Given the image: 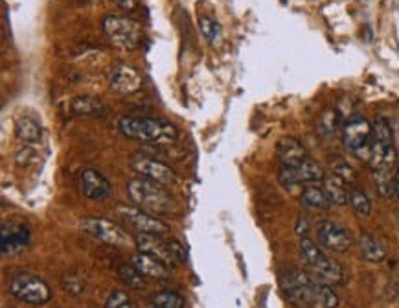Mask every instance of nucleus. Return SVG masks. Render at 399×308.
I'll return each mask as SVG.
<instances>
[{
  "instance_id": "nucleus-16",
  "label": "nucleus",
  "mask_w": 399,
  "mask_h": 308,
  "mask_svg": "<svg viewBox=\"0 0 399 308\" xmlns=\"http://www.w3.org/2000/svg\"><path fill=\"white\" fill-rule=\"evenodd\" d=\"M111 89L120 94H133L142 87V78L129 65H116L109 76Z\"/></svg>"
},
{
  "instance_id": "nucleus-10",
  "label": "nucleus",
  "mask_w": 399,
  "mask_h": 308,
  "mask_svg": "<svg viewBox=\"0 0 399 308\" xmlns=\"http://www.w3.org/2000/svg\"><path fill=\"white\" fill-rule=\"evenodd\" d=\"M80 225L85 232L92 235L94 238H98L100 242H103L107 246L125 247L131 242L129 235L120 225L112 224V222L105 218H85L81 220Z\"/></svg>"
},
{
  "instance_id": "nucleus-20",
  "label": "nucleus",
  "mask_w": 399,
  "mask_h": 308,
  "mask_svg": "<svg viewBox=\"0 0 399 308\" xmlns=\"http://www.w3.org/2000/svg\"><path fill=\"white\" fill-rule=\"evenodd\" d=\"M322 183H324L322 187H324L331 205H346V203H350V188H348L346 181H342L341 178L331 174L326 175L322 179Z\"/></svg>"
},
{
  "instance_id": "nucleus-18",
  "label": "nucleus",
  "mask_w": 399,
  "mask_h": 308,
  "mask_svg": "<svg viewBox=\"0 0 399 308\" xmlns=\"http://www.w3.org/2000/svg\"><path fill=\"white\" fill-rule=\"evenodd\" d=\"M276 153H278V159L280 163H282V166H297L300 165L304 159H307L306 146L298 139H293V137L280 139L278 144H276Z\"/></svg>"
},
{
  "instance_id": "nucleus-13",
  "label": "nucleus",
  "mask_w": 399,
  "mask_h": 308,
  "mask_svg": "<svg viewBox=\"0 0 399 308\" xmlns=\"http://www.w3.org/2000/svg\"><path fill=\"white\" fill-rule=\"evenodd\" d=\"M316 238H319L320 246L335 251V253H346L353 244L350 232L331 220H324L316 225Z\"/></svg>"
},
{
  "instance_id": "nucleus-19",
  "label": "nucleus",
  "mask_w": 399,
  "mask_h": 308,
  "mask_svg": "<svg viewBox=\"0 0 399 308\" xmlns=\"http://www.w3.org/2000/svg\"><path fill=\"white\" fill-rule=\"evenodd\" d=\"M70 109L74 115L80 116H103L107 113L105 103L96 96H90V94L75 96L70 103Z\"/></svg>"
},
{
  "instance_id": "nucleus-4",
  "label": "nucleus",
  "mask_w": 399,
  "mask_h": 308,
  "mask_svg": "<svg viewBox=\"0 0 399 308\" xmlns=\"http://www.w3.org/2000/svg\"><path fill=\"white\" fill-rule=\"evenodd\" d=\"M298 253L311 275H315L320 281L328 282V284H342L346 281V273L341 264L329 259L322 251V247L309 238H302L298 244Z\"/></svg>"
},
{
  "instance_id": "nucleus-5",
  "label": "nucleus",
  "mask_w": 399,
  "mask_h": 308,
  "mask_svg": "<svg viewBox=\"0 0 399 308\" xmlns=\"http://www.w3.org/2000/svg\"><path fill=\"white\" fill-rule=\"evenodd\" d=\"M102 30L112 45L124 50H133L142 43V28L137 21L122 15H109L102 21Z\"/></svg>"
},
{
  "instance_id": "nucleus-24",
  "label": "nucleus",
  "mask_w": 399,
  "mask_h": 308,
  "mask_svg": "<svg viewBox=\"0 0 399 308\" xmlns=\"http://www.w3.org/2000/svg\"><path fill=\"white\" fill-rule=\"evenodd\" d=\"M372 175H373V181H376L377 192L381 194L383 197L394 196L395 170H373Z\"/></svg>"
},
{
  "instance_id": "nucleus-32",
  "label": "nucleus",
  "mask_w": 399,
  "mask_h": 308,
  "mask_svg": "<svg viewBox=\"0 0 399 308\" xmlns=\"http://www.w3.org/2000/svg\"><path fill=\"white\" fill-rule=\"evenodd\" d=\"M105 308H133V304L124 290H115L107 297Z\"/></svg>"
},
{
  "instance_id": "nucleus-33",
  "label": "nucleus",
  "mask_w": 399,
  "mask_h": 308,
  "mask_svg": "<svg viewBox=\"0 0 399 308\" xmlns=\"http://www.w3.org/2000/svg\"><path fill=\"white\" fill-rule=\"evenodd\" d=\"M63 284H65V290L70 292V294H74V295H78L83 292V282L75 277V275H72V273L70 275H65V277H63Z\"/></svg>"
},
{
  "instance_id": "nucleus-12",
  "label": "nucleus",
  "mask_w": 399,
  "mask_h": 308,
  "mask_svg": "<svg viewBox=\"0 0 399 308\" xmlns=\"http://www.w3.org/2000/svg\"><path fill=\"white\" fill-rule=\"evenodd\" d=\"M122 218L127 222L133 229H137L142 235H155V237H162L169 231V225L164 224L162 220H159L156 216H153L147 210L140 209V207H118Z\"/></svg>"
},
{
  "instance_id": "nucleus-8",
  "label": "nucleus",
  "mask_w": 399,
  "mask_h": 308,
  "mask_svg": "<svg viewBox=\"0 0 399 308\" xmlns=\"http://www.w3.org/2000/svg\"><path fill=\"white\" fill-rule=\"evenodd\" d=\"M137 247L138 251L153 255L159 260H162L166 266L168 264L175 266V264H182L186 260V251L177 240H160V237H155V235L138 232Z\"/></svg>"
},
{
  "instance_id": "nucleus-26",
  "label": "nucleus",
  "mask_w": 399,
  "mask_h": 308,
  "mask_svg": "<svg viewBox=\"0 0 399 308\" xmlns=\"http://www.w3.org/2000/svg\"><path fill=\"white\" fill-rule=\"evenodd\" d=\"M372 140L379 144H394V133H392L390 122L377 116L376 120L372 122Z\"/></svg>"
},
{
  "instance_id": "nucleus-36",
  "label": "nucleus",
  "mask_w": 399,
  "mask_h": 308,
  "mask_svg": "<svg viewBox=\"0 0 399 308\" xmlns=\"http://www.w3.org/2000/svg\"><path fill=\"white\" fill-rule=\"evenodd\" d=\"M149 308H156V307H155V304H151V307H149Z\"/></svg>"
},
{
  "instance_id": "nucleus-29",
  "label": "nucleus",
  "mask_w": 399,
  "mask_h": 308,
  "mask_svg": "<svg viewBox=\"0 0 399 308\" xmlns=\"http://www.w3.org/2000/svg\"><path fill=\"white\" fill-rule=\"evenodd\" d=\"M118 277L122 279V282H124L125 286H129V288H142L144 286V275L140 272H138L137 268H134L133 264H122L120 268H118Z\"/></svg>"
},
{
  "instance_id": "nucleus-11",
  "label": "nucleus",
  "mask_w": 399,
  "mask_h": 308,
  "mask_svg": "<svg viewBox=\"0 0 399 308\" xmlns=\"http://www.w3.org/2000/svg\"><path fill=\"white\" fill-rule=\"evenodd\" d=\"M129 166L133 172H137L140 178L151 179V181H156V183L164 185H174L177 183V175L168 165L164 163L156 161L153 157H147L144 153H134L131 159H129Z\"/></svg>"
},
{
  "instance_id": "nucleus-28",
  "label": "nucleus",
  "mask_w": 399,
  "mask_h": 308,
  "mask_svg": "<svg viewBox=\"0 0 399 308\" xmlns=\"http://www.w3.org/2000/svg\"><path fill=\"white\" fill-rule=\"evenodd\" d=\"M350 205L361 216H368L372 212V201H370L368 194L357 187L350 188Z\"/></svg>"
},
{
  "instance_id": "nucleus-17",
  "label": "nucleus",
  "mask_w": 399,
  "mask_h": 308,
  "mask_svg": "<svg viewBox=\"0 0 399 308\" xmlns=\"http://www.w3.org/2000/svg\"><path fill=\"white\" fill-rule=\"evenodd\" d=\"M131 264H133L134 268L142 273L146 279H153V281H166V279L169 277L168 266H166L162 260L156 259V257H153V255L138 251V253H134L133 257H131Z\"/></svg>"
},
{
  "instance_id": "nucleus-6",
  "label": "nucleus",
  "mask_w": 399,
  "mask_h": 308,
  "mask_svg": "<svg viewBox=\"0 0 399 308\" xmlns=\"http://www.w3.org/2000/svg\"><path fill=\"white\" fill-rule=\"evenodd\" d=\"M9 294L15 295L18 301L28 304H46L52 299V290L45 281L37 275L31 273H17L15 277H11L8 284Z\"/></svg>"
},
{
  "instance_id": "nucleus-35",
  "label": "nucleus",
  "mask_w": 399,
  "mask_h": 308,
  "mask_svg": "<svg viewBox=\"0 0 399 308\" xmlns=\"http://www.w3.org/2000/svg\"><path fill=\"white\" fill-rule=\"evenodd\" d=\"M394 192H395V196L399 197V165H398V168H395V178H394Z\"/></svg>"
},
{
  "instance_id": "nucleus-27",
  "label": "nucleus",
  "mask_w": 399,
  "mask_h": 308,
  "mask_svg": "<svg viewBox=\"0 0 399 308\" xmlns=\"http://www.w3.org/2000/svg\"><path fill=\"white\" fill-rule=\"evenodd\" d=\"M316 130L322 137L329 139L333 135L337 133L339 130V113L333 111V109H328L320 115L319 122H316Z\"/></svg>"
},
{
  "instance_id": "nucleus-30",
  "label": "nucleus",
  "mask_w": 399,
  "mask_h": 308,
  "mask_svg": "<svg viewBox=\"0 0 399 308\" xmlns=\"http://www.w3.org/2000/svg\"><path fill=\"white\" fill-rule=\"evenodd\" d=\"M151 304L156 308H184V299L177 292H159L151 297Z\"/></svg>"
},
{
  "instance_id": "nucleus-34",
  "label": "nucleus",
  "mask_w": 399,
  "mask_h": 308,
  "mask_svg": "<svg viewBox=\"0 0 399 308\" xmlns=\"http://www.w3.org/2000/svg\"><path fill=\"white\" fill-rule=\"evenodd\" d=\"M33 155H36L33 150H30V148H24V150H18L17 155H15V159H17V163L21 166H28L30 163H33L37 159V157H33Z\"/></svg>"
},
{
  "instance_id": "nucleus-7",
  "label": "nucleus",
  "mask_w": 399,
  "mask_h": 308,
  "mask_svg": "<svg viewBox=\"0 0 399 308\" xmlns=\"http://www.w3.org/2000/svg\"><path fill=\"white\" fill-rule=\"evenodd\" d=\"M342 140L348 152L353 153L355 157L370 161L372 153V124L364 120L361 116H355L348 120L342 128Z\"/></svg>"
},
{
  "instance_id": "nucleus-1",
  "label": "nucleus",
  "mask_w": 399,
  "mask_h": 308,
  "mask_svg": "<svg viewBox=\"0 0 399 308\" xmlns=\"http://www.w3.org/2000/svg\"><path fill=\"white\" fill-rule=\"evenodd\" d=\"M280 284L285 297L298 308H337L339 304V295L331 284L311 273L291 270L280 275Z\"/></svg>"
},
{
  "instance_id": "nucleus-21",
  "label": "nucleus",
  "mask_w": 399,
  "mask_h": 308,
  "mask_svg": "<svg viewBox=\"0 0 399 308\" xmlns=\"http://www.w3.org/2000/svg\"><path fill=\"white\" fill-rule=\"evenodd\" d=\"M300 201L302 205L313 210H328L331 207V201H329L324 187H319V185H306L302 188Z\"/></svg>"
},
{
  "instance_id": "nucleus-14",
  "label": "nucleus",
  "mask_w": 399,
  "mask_h": 308,
  "mask_svg": "<svg viewBox=\"0 0 399 308\" xmlns=\"http://www.w3.org/2000/svg\"><path fill=\"white\" fill-rule=\"evenodd\" d=\"M30 244V231L26 225L4 224L0 231V250L2 255H17Z\"/></svg>"
},
{
  "instance_id": "nucleus-25",
  "label": "nucleus",
  "mask_w": 399,
  "mask_h": 308,
  "mask_svg": "<svg viewBox=\"0 0 399 308\" xmlns=\"http://www.w3.org/2000/svg\"><path fill=\"white\" fill-rule=\"evenodd\" d=\"M199 30L210 46H218L221 43V26L218 21H213L206 15H199Z\"/></svg>"
},
{
  "instance_id": "nucleus-15",
  "label": "nucleus",
  "mask_w": 399,
  "mask_h": 308,
  "mask_svg": "<svg viewBox=\"0 0 399 308\" xmlns=\"http://www.w3.org/2000/svg\"><path fill=\"white\" fill-rule=\"evenodd\" d=\"M81 181V190L89 200L102 201L105 197L111 196L112 187L109 183V179L103 174H100L98 170L94 168H85L80 174Z\"/></svg>"
},
{
  "instance_id": "nucleus-2",
  "label": "nucleus",
  "mask_w": 399,
  "mask_h": 308,
  "mask_svg": "<svg viewBox=\"0 0 399 308\" xmlns=\"http://www.w3.org/2000/svg\"><path fill=\"white\" fill-rule=\"evenodd\" d=\"M118 130L127 139L147 144H175L179 140V131L171 122L149 116H122Z\"/></svg>"
},
{
  "instance_id": "nucleus-22",
  "label": "nucleus",
  "mask_w": 399,
  "mask_h": 308,
  "mask_svg": "<svg viewBox=\"0 0 399 308\" xmlns=\"http://www.w3.org/2000/svg\"><path fill=\"white\" fill-rule=\"evenodd\" d=\"M15 135L17 139H21L23 143L28 144H36L39 143L41 137H43V128H41L39 122L31 116H21L15 124Z\"/></svg>"
},
{
  "instance_id": "nucleus-31",
  "label": "nucleus",
  "mask_w": 399,
  "mask_h": 308,
  "mask_svg": "<svg viewBox=\"0 0 399 308\" xmlns=\"http://www.w3.org/2000/svg\"><path fill=\"white\" fill-rule=\"evenodd\" d=\"M331 174H335L337 178H341L342 181H346L348 185H353L357 181L355 170L348 165L344 159H333L331 161Z\"/></svg>"
},
{
  "instance_id": "nucleus-3",
  "label": "nucleus",
  "mask_w": 399,
  "mask_h": 308,
  "mask_svg": "<svg viewBox=\"0 0 399 308\" xmlns=\"http://www.w3.org/2000/svg\"><path fill=\"white\" fill-rule=\"evenodd\" d=\"M127 196L134 205L151 215H166L174 209V197L164 185L146 178H134L127 183Z\"/></svg>"
},
{
  "instance_id": "nucleus-9",
  "label": "nucleus",
  "mask_w": 399,
  "mask_h": 308,
  "mask_svg": "<svg viewBox=\"0 0 399 308\" xmlns=\"http://www.w3.org/2000/svg\"><path fill=\"white\" fill-rule=\"evenodd\" d=\"M326 178L324 170L316 161H313L311 157L304 159L300 165L297 166H282L278 172L280 185L287 190H293L302 183H319Z\"/></svg>"
},
{
  "instance_id": "nucleus-23",
  "label": "nucleus",
  "mask_w": 399,
  "mask_h": 308,
  "mask_svg": "<svg viewBox=\"0 0 399 308\" xmlns=\"http://www.w3.org/2000/svg\"><path fill=\"white\" fill-rule=\"evenodd\" d=\"M359 250L361 257L368 262H383L386 257V251L383 244L377 238L370 237V235H363L359 238Z\"/></svg>"
}]
</instances>
